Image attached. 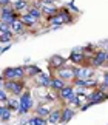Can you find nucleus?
I'll list each match as a JSON object with an SVG mask.
<instances>
[{"instance_id":"1","label":"nucleus","mask_w":108,"mask_h":125,"mask_svg":"<svg viewBox=\"0 0 108 125\" xmlns=\"http://www.w3.org/2000/svg\"><path fill=\"white\" fill-rule=\"evenodd\" d=\"M32 105H34V100H32L31 91L25 90L20 94V97H19V110H17V113L20 114V116H23V114L29 113V110L32 108Z\"/></svg>"},{"instance_id":"2","label":"nucleus","mask_w":108,"mask_h":125,"mask_svg":"<svg viewBox=\"0 0 108 125\" xmlns=\"http://www.w3.org/2000/svg\"><path fill=\"white\" fill-rule=\"evenodd\" d=\"M3 90L9 93L12 97H20V94L26 90L25 82H12V80H5L3 82Z\"/></svg>"},{"instance_id":"3","label":"nucleus","mask_w":108,"mask_h":125,"mask_svg":"<svg viewBox=\"0 0 108 125\" xmlns=\"http://www.w3.org/2000/svg\"><path fill=\"white\" fill-rule=\"evenodd\" d=\"M73 70H74V79H80V80L94 77V73H96V70L93 66H85V65H76L73 66Z\"/></svg>"},{"instance_id":"4","label":"nucleus","mask_w":108,"mask_h":125,"mask_svg":"<svg viewBox=\"0 0 108 125\" xmlns=\"http://www.w3.org/2000/svg\"><path fill=\"white\" fill-rule=\"evenodd\" d=\"M51 76H56V77L65 80V82H73V80H74V70H73V66H70V65H63L62 68L53 71Z\"/></svg>"},{"instance_id":"5","label":"nucleus","mask_w":108,"mask_h":125,"mask_svg":"<svg viewBox=\"0 0 108 125\" xmlns=\"http://www.w3.org/2000/svg\"><path fill=\"white\" fill-rule=\"evenodd\" d=\"M107 63V51L105 50H99L96 51L94 54H93L91 60H90V66H93V68H99V66L105 65Z\"/></svg>"},{"instance_id":"6","label":"nucleus","mask_w":108,"mask_h":125,"mask_svg":"<svg viewBox=\"0 0 108 125\" xmlns=\"http://www.w3.org/2000/svg\"><path fill=\"white\" fill-rule=\"evenodd\" d=\"M86 96H88V102H90L91 105L105 102V100L108 99V94H107V93H102V91H99L97 88H94L90 94H86Z\"/></svg>"},{"instance_id":"7","label":"nucleus","mask_w":108,"mask_h":125,"mask_svg":"<svg viewBox=\"0 0 108 125\" xmlns=\"http://www.w3.org/2000/svg\"><path fill=\"white\" fill-rule=\"evenodd\" d=\"M51 74L48 73H39L36 77H34V82L39 88H50V83H51Z\"/></svg>"},{"instance_id":"8","label":"nucleus","mask_w":108,"mask_h":125,"mask_svg":"<svg viewBox=\"0 0 108 125\" xmlns=\"http://www.w3.org/2000/svg\"><path fill=\"white\" fill-rule=\"evenodd\" d=\"M48 65H50L51 71H56V70H59V68H62L63 65H66V60L63 59L62 56L54 54V56L50 57V60H48Z\"/></svg>"},{"instance_id":"9","label":"nucleus","mask_w":108,"mask_h":125,"mask_svg":"<svg viewBox=\"0 0 108 125\" xmlns=\"http://www.w3.org/2000/svg\"><path fill=\"white\" fill-rule=\"evenodd\" d=\"M57 94H59V97H60V99L63 100V102H66V100L70 99L73 94H74V86H73L71 83H70V85L66 83V85L63 86V88H62L60 91H57Z\"/></svg>"},{"instance_id":"10","label":"nucleus","mask_w":108,"mask_h":125,"mask_svg":"<svg viewBox=\"0 0 108 125\" xmlns=\"http://www.w3.org/2000/svg\"><path fill=\"white\" fill-rule=\"evenodd\" d=\"M46 121L50 122V124H53V125H57L59 122L62 121V108H54V110H51V113L48 114Z\"/></svg>"},{"instance_id":"11","label":"nucleus","mask_w":108,"mask_h":125,"mask_svg":"<svg viewBox=\"0 0 108 125\" xmlns=\"http://www.w3.org/2000/svg\"><path fill=\"white\" fill-rule=\"evenodd\" d=\"M70 60L74 65H82L83 62L86 60V54L83 51H73L71 54H70Z\"/></svg>"},{"instance_id":"12","label":"nucleus","mask_w":108,"mask_h":125,"mask_svg":"<svg viewBox=\"0 0 108 125\" xmlns=\"http://www.w3.org/2000/svg\"><path fill=\"white\" fill-rule=\"evenodd\" d=\"M20 22L25 25V28H32L39 20H36L34 17H31L28 12H23V14H20Z\"/></svg>"},{"instance_id":"13","label":"nucleus","mask_w":108,"mask_h":125,"mask_svg":"<svg viewBox=\"0 0 108 125\" xmlns=\"http://www.w3.org/2000/svg\"><path fill=\"white\" fill-rule=\"evenodd\" d=\"M23 70H25L26 77H36L39 73H42V70L37 65H23Z\"/></svg>"},{"instance_id":"14","label":"nucleus","mask_w":108,"mask_h":125,"mask_svg":"<svg viewBox=\"0 0 108 125\" xmlns=\"http://www.w3.org/2000/svg\"><path fill=\"white\" fill-rule=\"evenodd\" d=\"M65 85H66V82H65V80L59 79V77H56V76H53V77H51V83H50V88H51L53 91H56V93H57V91H60V90H62V88H63Z\"/></svg>"},{"instance_id":"15","label":"nucleus","mask_w":108,"mask_h":125,"mask_svg":"<svg viewBox=\"0 0 108 125\" xmlns=\"http://www.w3.org/2000/svg\"><path fill=\"white\" fill-rule=\"evenodd\" d=\"M74 110H73V108H70V107H65V108H62V124L63 125H65V124H68V122H70L71 121V119L73 117H74Z\"/></svg>"},{"instance_id":"16","label":"nucleus","mask_w":108,"mask_h":125,"mask_svg":"<svg viewBox=\"0 0 108 125\" xmlns=\"http://www.w3.org/2000/svg\"><path fill=\"white\" fill-rule=\"evenodd\" d=\"M11 32L14 36H20L25 32V25L20 22V19H17V20H14V23L11 25Z\"/></svg>"},{"instance_id":"17","label":"nucleus","mask_w":108,"mask_h":125,"mask_svg":"<svg viewBox=\"0 0 108 125\" xmlns=\"http://www.w3.org/2000/svg\"><path fill=\"white\" fill-rule=\"evenodd\" d=\"M50 113H51V108L46 107L45 104H40V105L36 108V116H39V117H45V119H46Z\"/></svg>"},{"instance_id":"18","label":"nucleus","mask_w":108,"mask_h":125,"mask_svg":"<svg viewBox=\"0 0 108 125\" xmlns=\"http://www.w3.org/2000/svg\"><path fill=\"white\" fill-rule=\"evenodd\" d=\"M11 6L16 12H22L23 9H26L28 2L26 0H14V2H11Z\"/></svg>"},{"instance_id":"19","label":"nucleus","mask_w":108,"mask_h":125,"mask_svg":"<svg viewBox=\"0 0 108 125\" xmlns=\"http://www.w3.org/2000/svg\"><path fill=\"white\" fill-rule=\"evenodd\" d=\"M2 77L5 80H12V82H16L14 77H16V73H14V66H9V68H5L3 73H2Z\"/></svg>"},{"instance_id":"20","label":"nucleus","mask_w":108,"mask_h":125,"mask_svg":"<svg viewBox=\"0 0 108 125\" xmlns=\"http://www.w3.org/2000/svg\"><path fill=\"white\" fill-rule=\"evenodd\" d=\"M26 9H28V14H29L31 17H34L36 20H40V17H42V11H40L39 8H34V6H31V5H28Z\"/></svg>"},{"instance_id":"21","label":"nucleus","mask_w":108,"mask_h":125,"mask_svg":"<svg viewBox=\"0 0 108 125\" xmlns=\"http://www.w3.org/2000/svg\"><path fill=\"white\" fill-rule=\"evenodd\" d=\"M59 16L63 19V22H65V23H71V22H73V20H71V14H70V11H68L66 8L59 9Z\"/></svg>"},{"instance_id":"22","label":"nucleus","mask_w":108,"mask_h":125,"mask_svg":"<svg viewBox=\"0 0 108 125\" xmlns=\"http://www.w3.org/2000/svg\"><path fill=\"white\" fill-rule=\"evenodd\" d=\"M12 37H14V34L11 31H8V32L0 31V43H9L12 40Z\"/></svg>"},{"instance_id":"23","label":"nucleus","mask_w":108,"mask_h":125,"mask_svg":"<svg viewBox=\"0 0 108 125\" xmlns=\"http://www.w3.org/2000/svg\"><path fill=\"white\" fill-rule=\"evenodd\" d=\"M11 116H12V111L9 110L6 105H5V108H3V113H2V116H0V121H2L3 124H6L9 119H11Z\"/></svg>"},{"instance_id":"24","label":"nucleus","mask_w":108,"mask_h":125,"mask_svg":"<svg viewBox=\"0 0 108 125\" xmlns=\"http://www.w3.org/2000/svg\"><path fill=\"white\" fill-rule=\"evenodd\" d=\"M28 125H46V119L45 117H39V116H34L28 121Z\"/></svg>"},{"instance_id":"25","label":"nucleus","mask_w":108,"mask_h":125,"mask_svg":"<svg viewBox=\"0 0 108 125\" xmlns=\"http://www.w3.org/2000/svg\"><path fill=\"white\" fill-rule=\"evenodd\" d=\"M6 107L11 110V111H17L19 110V99H16V97H12V99H8V102L5 104Z\"/></svg>"},{"instance_id":"26","label":"nucleus","mask_w":108,"mask_h":125,"mask_svg":"<svg viewBox=\"0 0 108 125\" xmlns=\"http://www.w3.org/2000/svg\"><path fill=\"white\" fill-rule=\"evenodd\" d=\"M8 94H6V91L5 90H0V102H3V104H6L8 102Z\"/></svg>"},{"instance_id":"27","label":"nucleus","mask_w":108,"mask_h":125,"mask_svg":"<svg viewBox=\"0 0 108 125\" xmlns=\"http://www.w3.org/2000/svg\"><path fill=\"white\" fill-rule=\"evenodd\" d=\"M0 31H3V32H8V31H11V26L6 25V23H2L0 22Z\"/></svg>"},{"instance_id":"28","label":"nucleus","mask_w":108,"mask_h":125,"mask_svg":"<svg viewBox=\"0 0 108 125\" xmlns=\"http://www.w3.org/2000/svg\"><path fill=\"white\" fill-rule=\"evenodd\" d=\"M12 0H0V8H3V6H8V5H11Z\"/></svg>"},{"instance_id":"29","label":"nucleus","mask_w":108,"mask_h":125,"mask_svg":"<svg viewBox=\"0 0 108 125\" xmlns=\"http://www.w3.org/2000/svg\"><path fill=\"white\" fill-rule=\"evenodd\" d=\"M102 83L108 86V71H107V73H104V79H102Z\"/></svg>"},{"instance_id":"30","label":"nucleus","mask_w":108,"mask_h":125,"mask_svg":"<svg viewBox=\"0 0 108 125\" xmlns=\"http://www.w3.org/2000/svg\"><path fill=\"white\" fill-rule=\"evenodd\" d=\"M90 107H91V104H90V102H86V104H83L82 107H79V108L82 110V111H85V110H88V108H90Z\"/></svg>"},{"instance_id":"31","label":"nucleus","mask_w":108,"mask_h":125,"mask_svg":"<svg viewBox=\"0 0 108 125\" xmlns=\"http://www.w3.org/2000/svg\"><path fill=\"white\" fill-rule=\"evenodd\" d=\"M9 48H11V43H8L6 46H3V48H2V51H0V52H6V51L9 50Z\"/></svg>"},{"instance_id":"32","label":"nucleus","mask_w":108,"mask_h":125,"mask_svg":"<svg viewBox=\"0 0 108 125\" xmlns=\"http://www.w3.org/2000/svg\"><path fill=\"white\" fill-rule=\"evenodd\" d=\"M3 82H5V79L2 77V74H0V90H3Z\"/></svg>"},{"instance_id":"33","label":"nucleus","mask_w":108,"mask_h":125,"mask_svg":"<svg viewBox=\"0 0 108 125\" xmlns=\"http://www.w3.org/2000/svg\"><path fill=\"white\" fill-rule=\"evenodd\" d=\"M3 108H5V105H0V116H2V113H3Z\"/></svg>"},{"instance_id":"34","label":"nucleus","mask_w":108,"mask_h":125,"mask_svg":"<svg viewBox=\"0 0 108 125\" xmlns=\"http://www.w3.org/2000/svg\"><path fill=\"white\" fill-rule=\"evenodd\" d=\"M107 63H108V51H107Z\"/></svg>"},{"instance_id":"35","label":"nucleus","mask_w":108,"mask_h":125,"mask_svg":"<svg viewBox=\"0 0 108 125\" xmlns=\"http://www.w3.org/2000/svg\"><path fill=\"white\" fill-rule=\"evenodd\" d=\"M105 51H108V43H107V50H105Z\"/></svg>"}]
</instances>
